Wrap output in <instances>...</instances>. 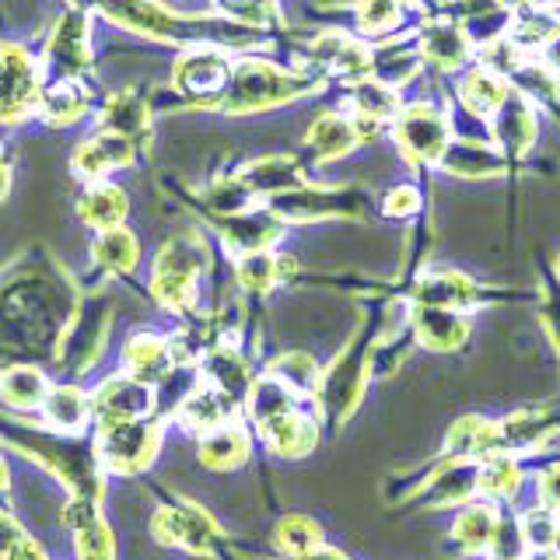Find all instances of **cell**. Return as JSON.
Returning a JSON list of instances; mask_svg holds the SVG:
<instances>
[{"instance_id":"cell-3","label":"cell","mask_w":560,"mask_h":560,"mask_svg":"<svg viewBox=\"0 0 560 560\" xmlns=\"http://www.w3.org/2000/svg\"><path fill=\"white\" fill-rule=\"evenodd\" d=\"M207 262V249L200 235H179L172 238L154 259L151 270V294L172 312H186L197 298V280Z\"/></svg>"},{"instance_id":"cell-6","label":"cell","mask_w":560,"mask_h":560,"mask_svg":"<svg viewBox=\"0 0 560 560\" xmlns=\"http://www.w3.org/2000/svg\"><path fill=\"white\" fill-rule=\"evenodd\" d=\"M162 445V431H158L154 420L140 417V420H119V424L98 428V459L105 469L113 472H137L151 466Z\"/></svg>"},{"instance_id":"cell-45","label":"cell","mask_w":560,"mask_h":560,"mask_svg":"<svg viewBox=\"0 0 560 560\" xmlns=\"http://www.w3.org/2000/svg\"><path fill=\"white\" fill-rule=\"evenodd\" d=\"M547 60H550V63H553V67L560 70V35H557V39H553V43L547 46Z\"/></svg>"},{"instance_id":"cell-11","label":"cell","mask_w":560,"mask_h":560,"mask_svg":"<svg viewBox=\"0 0 560 560\" xmlns=\"http://www.w3.org/2000/svg\"><path fill=\"white\" fill-rule=\"evenodd\" d=\"M151 407H154V389L148 382H137L133 375L105 378L98 385V393L92 396V417L98 420V428L119 424V420H140L148 417Z\"/></svg>"},{"instance_id":"cell-10","label":"cell","mask_w":560,"mask_h":560,"mask_svg":"<svg viewBox=\"0 0 560 560\" xmlns=\"http://www.w3.org/2000/svg\"><path fill=\"white\" fill-rule=\"evenodd\" d=\"M133 158H137V144L130 137L98 130L95 137L81 140V144L74 148L70 168H74V175L81 183H105V175L133 165Z\"/></svg>"},{"instance_id":"cell-24","label":"cell","mask_w":560,"mask_h":560,"mask_svg":"<svg viewBox=\"0 0 560 560\" xmlns=\"http://www.w3.org/2000/svg\"><path fill=\"white\" fill-rule=\"evenodd\" d=\"M92 259L105 273H130L140 262V242L127 228H109V232H98V238L92 242Z\"/></svg>"},{"instance_id":"cell-39","label":"cell","mask_w":560,"mask_h":560,"mask_svg":"<svg viewBox=\"0 0 560 560\" xmlns=\"http://www.w3.org/2000/svg\"><path fill=\"white\" fill-rule=\"evenodd\" d=\"M399 8L396 0H364L361 4V28L382 35V32H393L399 25Z\"/></svg>"},{"instance_id":"cell-13","label":"cell","mask_w":560,"mask_h":560,"mask_svg":"<svg viewBox=\"0 0 560 560\" xmlns=\"http://www.w3.org/2000/svg\"><path fill=\"white\" fill-rule=\"evenodd\" d=\"M92 88L84 84V78H52L43 84L39 109L35 116L46 119L49 127H74L78 119L92 113Z\"/></svg>"},{"instance_id":"cell-38","label":"cell","mask_w":560,"mask_h":560,"mask_svg":"<svg viewBox=\"0 0 560 560\" xmlns=\"http://www.w3.org/2000/svg\"><path fill=\"white\" fill-rule=\"evenodd\" d=\"M74 542H78V560H116L113 529L102 522V515L74 529Z\"/></svg>"},{"instance_id":"cell-4","label":"cell","mask_w":560,"mask_h":560,"mask_svg":"<svg viewBox=\"0 0 560 560\" xmlns=\"http://www.w3.org/2000/svg\"><path fill=\"white\" fill-rule=\"evenodd\" d=\"M43 84V63L32 57V49L8 39L0 43V127H14L39 109Z\"/></svg>"},{"instance_id":"cell-28","label":"cell","mask_w":560,"mask_h":560,"mask_svg":"<svg viewBox=\"0 0 560 560\" xmlns=\"http://www.w3.org/2000/svg\"><path fill=\"white\" fill-rule=\"evenodd\" d=\"M273 542H277L280 553L298 560V557H308L312 550L323 547V529H319V522L308 518V515H284L277 522Z\"/></svg>"},{"instance_id":"cell-42","label":"cell","mask_w":560,"mask_h":560,"mask_svg":"<svg viewBox=\"0 0 560 560\" xmlns=\"http://www.w3.org/2000/svg\"><path fill=\"white\" fill-rule=\"evenodd\" d=\"M25 539H28V533L22 529V525H18L11 515L0 512V560H8Z\"/></svg>"},{"instance_id":"cell-36","label":"cell","mask_w":560,"mask_h":560,"mask_svg":"<svg viewBox=\"0 0 560 560\" xmlns=\"http://www.w3.org/2000/svg\"><path fill=\"white\" fill-rule=\"evenodd\" d=\"M354 109L361 119H393L399 109V98L393 88L375 84V81H361L354 88Z\"/></svg>"},{"instance_id":"cell-9","label":"cell","mask_w":560,"mask_h":560,"mask_svg":"<svg viewBox=\"0 0 560 560\" xmlns=\"http://www.w3.org/2000/svg\"><path fill=\"white\" fill-rule=\"evenodd\" d=\"M151 533L162 547H183L189 553H210V547H214V539H218L214 522L192 504L158 508L154 522H151Z\"/></svg>"},{"instance_id":"cell-49","label":"cell","mask_w":560,"mask_h":560,"mask_svg":"<svg viewBox=\"0 0 560 560\" xmlns=\"http://www.w3.org/2000/svg\"><path fill=\"white\" fill-rule=\"evenodd\" d=\"M553 550H557V553H560V533H557V547H553Z\"/></svg>"},{"instance_id":"cell-35","label":"cell","mask_w":560,"mask_h":560,"mask_svg":"<svg viewBox=\"0 0 560 560\" xmlns=\"http://www.w3.org/2000/svg\"><path fill=\"white\" fill-rule=\"evenodd\" d=\"M270 375L280 378L284 385H291L294 393L319 389V364H315L312 354H302V350H294V354H280L270 368Z\"/></svg>"},{"instance_id":"cell-27","label":"cell","mask_w":560,"mask_h":560,"mask_svg":"<svg viewBox=\"0 0 560 560\" xmlns=\"http://www.w3.org/2000/svg\"><path fill=\"white\" fill-rule=\"evenodd\" d=\"M463 105L472 116H494L501 105L508 102V88L504 81L494 74V70H472V74L463 81V92H459Z\"/></svg>"},{"instance_id":"cell-41","label":"cell","mask_w":560,"mask_h":560,"mask_svg":"<svg viewBox=\"0 0 560 560\" xmlns=\"http://www.w3.org/2000/svg\"><path fill=\"white\" fill-rule=\"evenodd\" d=\"M420 207V197H417V189L413 186H396L389 197H385V214H399V218H407L413 214V210Z\"/></svg>"},{"instance_id":"cell-7","label":"cell","mask_w":560,"mask_h":560,"mask_svg":"<svg viewBox=\"0 0 560 560\" xmlns=\"http://www.w3.org/2000/svg\"><path fill=\"white\" fill-rule=\"evenodd\" d=\"M228 81H232V63H228L224 52L210 49V46H192L186 49L172 67V88L189 102L210 105L224 98Z\"/></svg>"},{"instance_id":"cell-31","label":"cell","mask_w":560,"mask_h":560,"mask_svg":"<svg viewBox=\"0 0 560 560\" xmlns=\"http://www.w3.org/2000/svg\"><path fill=\"white\" fill-rule=\"evenodd\" d=\"M518 487H522V466L515 459H508V455H487L477 477V494L508 501L518 494Z\"/></svg>"},{"instance_id":"cell-21","label":"cell","mask_w":560,"mask_h":560,"mask_svg":"<svg viewBox=\"0 0 560 560\" xmlns=\"http://www.w3.org/2000/svg\"><path fill=\"white\" fill-rule=\"evenodd\" d=\"M122 361H127V375H133L137 382L158 385L172 368V343L154 337V332H140L122 350Z\"/></svg>"},{"instance_id":"cell-46","label":"cell","mask_w":560,"mask_h":560,"mask_svg":"<svg viewBox=\"0 0 560 560\" xmlns=\"http://www.w3.org/2000/svg\"><path fill=\"white\" fill-rule=\"evenodd\" d=\"M8 487V466H4V459H0V490Z\"/></svg>"},{"instance_id":"cell-18","label":"cell","mask_w":560,"mask_h":560,"mask_svg":"<svg viewBox=\"0 0 560 560\" xmlns=\"http://www.w3.org/2000/svg\"><path fill=\"white\" fill-rule=\"evenodd\" d=\"M130 200L116 183H88V189L78 200V218L95 228V232H109V228H119L122 218H127Z\"/></svg>"},{"instance_id":"cell-20","label":"cell","mask_w":560,"mask_h":560,"mask_svg":"<svg viewBox=\"0 0 560 560\" xmlns=\"http://www.w3.org/2000/svg\"><path fill=\"white\" fill-rule=\"evenodd\" d=\"M280 235V224L273 221V214H228L221 221V238L228 242V249H235L238 256L245 253H262L267 245Z\"/></svg>"},{"instance_id":"cell-32","label":"cell","mask_w":560,"mask_h":560,"mask_svg":"<svg viewBox=\"0 0 560 560\" xmlns=\"http://www.w3.org/2000/svg\"><path fill=\"white\" fill-rule=\"evenodd\" d=\"M442 162L452 175H498L504 168L501 154L480 144H448Z\"/></svg>"},{"instance_id":"cell-51","label":"cell","mask_w":560,"mask_h":560,"mask_svg":"<svg viewBox=\"0 0 560 560\" xmlns=\"http://www.w3.org/2000/svg\"><path fill=\"white\" fill-rule=\"evenodd\" d=\"M553 4H560V0H553Z\"/></svg>"},{"instance_id":"cell-2","label":"cell","mask_w":560,"mask_h":560,"mask_svg":"<svg viewBox=\"0 0 560 560\" xmlns=\"http://www.w3.org/2000/svg\"><path fill=\"white\" fill-rule=\"evenodd\" d=\"M305 88H312L308 78L284 74V70H277L262 60H242L238 67H232V81H228L221 109L235 113V116L270 109V105H280L294 95H302Z\"/></svg>"},{"instance_id":"cell-48","label":"cell","mask_w":560,"mask_h":560,"mask_svg":"<svg viewBox=\"0 0 560 560\" xmlns=\"http://www.w3.org/2000/svg\"><path fill=\"white\" fill-rule=\"evenodd\" d=\"M539 560H560V553H557V550H553V553H550V550H547V553H542V557H539Z\"/></svg>"},{"instance_id":"cell-43","label":"cell","mask_w":560,"mask_h":560,"mask_svg":"<svg viewBox=\"0 0 560 560\" xmlns=\"http://www.w3.org/2000/svg\"><path fill=\"white\" fill-rule=\"evenodd\" d=\"M11 189V154H8V144H0V200L8 197Z\"/></svg>"},{"instance_id":"cell-15","label":"cell","mask_w":560,"mask_h":560,"mask_svg":"<svg viewBox=\"0 0 560 560\" xmlns=\"http://www.w3.org/2000/svg\"><path fill=\"white\" fill-rule=\"evenodd\" d=\"M259 431L267 438L270 452L280 455V459H302V455H308L315 448V442H319V431H315V424L298 407L267 420Z\"/></svg>"},{"instance_id":"cell-25","label":"cell","mask_w":560,"mask_h":560,"mask_svg":"<svg viewBox=\"0 0 560 560\" xmlns=\"http://www.w3.org/2000/svg\"><path fill=\"white\" fill-rule=\"evenodd\" d=\"M46 393H49V385H46L39 368L18 364V368H8V372L0 375V399H4L8 407H14V410L43 407Z\"/></svg>"},{"instance_id":"cell-22","label":"cell","mask_w":560,"mask_h":560,"mask_svg":"<svg viewBox=\"0 0 560 560\" xmlns=\"http://www.w3.org/2000/svg\"><path fill=\"white\" fill-rule=\"evenodd\" d=\"M498 512L490 504L477 501V504H466L459 518L452 525V539L459 542L463 553H490V542H494L498 533Z\"/></svg>"},{"instance_id":"cell-37","label":"cell","mask_w":560,"mask_h":560,"mask_svg":"<svg viewBox=\"0 0 560 560\" xmlns=\"http://www.w3.org/2000/svg\"><path fill=\"white\" fill-rule=\"evenodd\" d=\"M557 533H560V518L550 512V508H529V512L522 515V536L529 542V550H539L547 553L557 547Z\"/></svg>"},{"instance_id":"cell-8","label":"cell","mask_w":560,"mask_h":560,"mask_svg":"<svg viewBox=\"0 0 560 560\" xmlns=\"http://www.w3.org/2000/svg\"><path fill=\"white\" fill-rule=\"evenodd\" d=\"M109 302L105 298H92V302H84L78 308V315L63 326V337H60V350H57V361L74 368H88L102 350V340H105V329H109Z\"/></svg>"},{"instance_id":"cell-23","label":"cell","mask_w":560,"mask_h":560,"mask_svg":"<svg viewBox=\"0 0 560 560\" xmlns=\"http://www.w3.org/2000/svg\"><path fill=\"white\" fill-rule=\"evenodd\" d=\"M249 452H253V445H249V434H245L242 428H235V424H224V428H218V431H210V434H203V442H200V448H197V455H200V463L207 466V469H235V466H242L245 459H249Z\"/></svg>"},{"instance_id":"cell-40","label":"cell","mask_w":560,"mask_h":560,"mask_svg":"<svg viewBox=\"0 0 560 560\" xmlns=\"http://www.w3.org/2000/svg\"><path fill=\"white\" fill-rule=\"evenodd\" d=\"M536 498L542 508H550L553 515H560V463L547 466L536 477Z\"/></svg>"},{"instance_id":"cell-50","label":"cell","mask_w":560,"mask_h":560,"mask_svg":"<svg viewBox=\"0 0 560 560\" xmlns=\"http://www.w3.org/2000/svg\"><path fill=\"white\" fill-rule=\"evenodd\" d=\"M396 4H410V0H396Z\"/></svg>"},{"instance_id":"cell-12","label":"cell","mask_w":560,"mask_h":560,"mask_svg":"<svg viewBox=\"0 0 560 560\" xmlns=\"http://www.w3.org/2000/svg\"><path fill=\"white\" fill-rule=\"evenodd\" d=\"M396 140L420 162H442V154L448 151V122L431 105L417 102L396 119Z\"/></svg>"},{"instance_id":"cell-16","label":"cell","mask_w":560,"mask_h":560,"mask_svg":"<svg viewBox=\"0 0 560 560\" xmlns=\"http://www.w3.org/2000/svg\"><path fill=\"white\" fill-rule=\"evenodd\" d=\"M413 332H417V340L424 343L428 350L445 354V350H455L469 337V323L455 308L420 305L413 312Z\"/></svg>"},{"instance_id":"cell-17","label":"cell","mask_w":560,"mask_h":560,"mask_svg":"<svg viewBox=\"0 0 560 560\" xmlns=\"http://www.w3.org/2000/svg\"><path fill=\"white\" fill-rule=\"evenodd\" d=\"M43 417L52 431L78 438L88 420H92V399L78 385H49V393L43 399Z\"/></svg>"},{"instance_id":"cell-44","label":"cell","mask_w":560,"mask_h":560,"mask_svg":"<svg viewBox=\"0 0 560 560\" xmlns=\"http://www.w3.org/2000/svg\"><path fill=\"white\" fill-rule=\"evenodd\" d=\"M298 560H347V553L337 547H319V550H312L308 557H298Z\"/></svg>"},{"instance_id":"cell-29","label":"cell","mask_w":560,"mask_h":560,"mask_svg":"<svg viewBox=\"0 0 560 560\" xmlns=\"http://www.w3.org/2000/svg\"><path fill=\"white\" fill-rule=\"evenodd\" d=\"M420 49L424 57L438 67H463L469 57V39L463 28L455 25H431L420 39Z\"/></svg>"},{"instance_id":"cell-47","label":"cell","mask_w":560,"mask_h":560,"mask_svg":"<svg viewBox=\"0 0 560 560\" xmlns=\"http://www.w3.org/2000/svg\"><path fill=\"white\" fill-rule=\"evenodd\" d=\"M498 4H504V8H518V4H525V0H498Z\"/></svg>"},{"instance_id":"cell-26","label":"cell","mask_w":560,"mask_h":560,"mask_svg":"<svg viewBox=\"0 0 560 560\" xmlns=\"http://www.w3.org/2000/svg\"><path fill=\"white\" fill-rule=\"evenodd\" d=\"M494 137L501 140V148L508 151H525L536 137V116L529 113V105L518 98H508L501 109L494 113Z\"/></svg>"},{"instance_id":"cell-34","label":"cell","mask_w":560,"mask_h":560,"mask_svg":"<svg viewBox=\"0 0 560 560\" xmlns=\"http://www.w3.org/2000/svg\"><path fill=\"white\" fill-rule=\"evenodd\" d=\"M235 273H238V284L245 291H259L262 294V291H270L280 280V273H284V262H280L277 256H270L267 249H262V253H245V256H238Z\"/></svg>"},{"instance_id":"cell-30","label":"cell","mask_w":560,"mask_h":560,"mask_svg":"<svg viewBox=\"0 0 560 560\" xmlns=\"http://www.w3.org/2000/svg\"><path fill=\"white\" fill-rule=\"evenodd\" d=\"M308 144L319 158H340L358 144V127L343 116H319L308 130Z\"/></svg>"},{"instance_id":"cell-5","label":"cell","mask_w":560,"mask_h":560,"mask_svg":"<svg viewBox=\"0 0 560 560\" xmlns=\"http://www.w3.org/2000/svg\"><path fill=\"white\" fill-rule=\"evenodd\" d=\"M92 70V18L84 8H67L57 25H52L46 52H43V74L52 78H84Z\"/></svg>"},{"instance_id":"cell-1","label":"cell","mask_w":560,"mask_h":560,"mask_svg":"<svg viewBox=\"0 0 560 560\" xmlns=\"http://www.w3.org/2000/svg\"><path fill=\"white\" fill-rule=\"evenodd\" d=\"M95 8L109 18L113 25L148 35V39H179V43H192V39H214V43H235L232 25H218L210 18H183L168 11L158 0H95Z\"/></svg>"},{"instance_id":"cell-33","label":"cell","mask_w":560,"mask_h":560,"mask_svg":"<svg viewBox=\"0 0 560 560\" xmlns=\"http://www.w3.org/2000/svg\"><path fill=\"white\" fill-rule=\"evenodd\" d=\"M242 183L253 192H288L294 179V162L291 158H262L253 168H245Z\"/></svg>"},{"instance_id":"cell-14","label":"cell","mask_w":560,"mask_h":560,"mask_svg":"<svg viewBox=\"0 0 560 560\" xmlns=\"http://www.w3.org/2000/svg\"><path fill=\"white\" fill-rule=\"evenodd\" d=\"M232 407H235L232 396H224L214 385H197V389H189V396L179 402V424L203 438L210 431L232 424Z\"/></svg>"},{"instance_id":"cell-52","label":"cell","mask_w":560,"mask_h":560,"mask_svg":"<svg viewBox=\"0 0 560 560\" xmlns=\"http://www.w3.org/2000/svg\"><path fill=\"white\" fill-rule=\"evenodd\" d=\"M557 267H560V259H557Z\"/></svg>"},{"instance_id":"cell-19","label":"cell","mask_w":560,"mask_h":560,"mask_svg":"<svg viewBox=\"0 0 560 560\" xmlns=\"http://www.w3.org/2000/svg\"><path fill=\"white\" fill-rule=\"evenodd\" d=\"M98 122H102V130L130 137L133 144H137L140 137H148V127H151L144 95L133 92V88L109 95V98H105V105H102V113H98Z\"/></svg>"}]
</instances>
